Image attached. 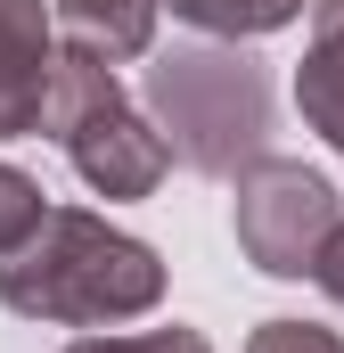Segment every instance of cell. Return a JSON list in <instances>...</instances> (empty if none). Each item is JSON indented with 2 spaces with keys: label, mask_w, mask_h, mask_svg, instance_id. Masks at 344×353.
I'll return each instance as SVG.
<instances>
[{
  "label": "cell",
  "mask_w": 344,
  "mask_h": 353,
  "mask_svg": "<svg viewBox=\"0 0 344 353\" xmlns=\"http://www.w3.org/2000/svg\"><path fill=\"white\" fill-rule=\"evenodd\" d=\"M0 304L50 329H98V321H140L164 304V255L107 214L50 205L41 230L0 263Z\"/></svg>",
  "instance_id": "obj_1"
},
{
  "label": "cell",
  "mask_w": 344,
  "mask_h": 353,
  "mask_svg": "<svg viewBox=\"0 0 344 353\" xmlns=\"http://www.w3.org/2000/svg\"><path fill=\"white\" fill-rule=\"evenodd\" d=\"M148 123L164 132L172 165L205 181H238L270 157V74L262 58L230 50H164L148 66Z\"/></svg>",
  "instance_id": "obj_2"
},
{
  "label": "cell",
  "mask_w": 344,
  "mask_h": 353,
  "mask_svg": "<svg viewBox=\"0 0 344 353\" xmlns=\"http://www.w3.org/2000/svg\"><path fill=\"white\" fill-rule=\"evenodd\" d=\"M41 132L66 148V165H74L98 197H156V181L172 173L164 132L123 99L115 66L90 58V50H58L50 99H41Z\"/></svg>",
  "instance_id": "obj_3"
},
{
  "label": "cell",
  "mask_w": 344,
  "mask_h": 353,
  "mask_svg": "<svg viewBox=\"0 0 344 353\" xmlns=\"http://www.w3.org/2000/svg\"><path fill=\"white\" fill-rule=\"evenodd\" d=\"M230 222H238V255L262 279H312L328 230L344 222V205H336V189H328V173H312L295 157H255L238 173Z\"/></svg>",
  "instance_id": "obj_4"
},
{
  "label": "cell",
  "mask_w": 344,
  "mask_h": 353,
  "mask_svg": "<svg viewBox=\"0 0 344 353\" xmlns=\"http://www.w3.org/2000/svg\"><path fill=\"white\" fill-rule=\"evenodd\" d=\"M50 8L41 0H0V140L41 132V99H50Z\"/></svg>",
  "instance_id": "obj_5"
},
{
  "label": "cell",
  "mask_w": 344,
  "mask_h": 353,
  "mask_svg": "<svg viewBox=\"0 0 344 353\" xmlns=\"http://www.w3.org/2000/svg\"><path fill=\"white\" fill-rule=\"evenodd\" d=\"M295 107L344 157V0H312V50L295 66Z\"/></svg>",
  "instance_id": "obj_6"
},
{
  "label": "cell",
  "mask_w": 344,
  "mask_h": 353,
  "mask_svg": "<svg viewBox=\"0 0 344 353\" xmlns=\"http://www.w3.org/2000/svg\"><path fill=\"white\" fill-rule=\"evenodd\" d=\"M58 17H66V33H74V50L90 58H148V41H156V0H58Z\"/></svg>",
  "instance_id": "obj_7"
},
{
  "label": "cell",
  "mask_w": 344,
  "mask_h": 353,
  "mask_svg": "<svg viewBox=\"0 0 344 353\" xmlns=\"http://www.w3.org/2000/svg\"><path fill=\"white\" fill-rule=\"evenodd\" d=\"M156 8H172L197 33H222V41H255V33H279L303 17V0H156Z\"/></svg>",
  "instance_id": "obj_8"
},
{
  "label": "cell",
  "mask_w": 344,
  "mask_h": 353,
  "mask_svg": "<svg viewBox=\"0 0 344 353\" xmlns=\"http://www.w3.org/2000/svg\"><path fill=\"white\" fill-rule=\"evenodd\" d=\"M41 214H50V205H41V181L17 173V165H0V263L41 230Z\"/></svg>",
  "instance_id": "obj_9"
},
{
  "label": "cell",
  "mask_w": 344,
  "mask_h": 353,
  "mask_svg": "<svg viewBox=\"0 0 344 353\" xmlns=\"http://www.w3.org/2000/svg\"><path fill=\"white\" fill-rule=\"evenodd\" d=\"M246 353H344V337L320 329V321H262L246 337Z\"/></svg>",
  "instance_id": "obj_10"
},
{
  "label": "cell",
  "mask_w": 344,
  "mask_h": 353,
  "mask_svg": "<svg viewBox=\"0 0 344 353\" xmlns=\"http://www.w3.org/2000/svg\"><path fill=\"white\" fill-rule=\"evenodd\" d=\"M66 353H213L197 329H140V337H83V345H66Z\"/></svg>",
  "instance_id": "obj_11"
},
{
  "label": "cell",
  "mask_w": 344,
  "mask_h": 353,
  "mask_svg": "<svg viewBox=\"0 0 344 353\" xmlns=\"http://www.w3.org/2000/svg\"><path fill=\"white\" fill-rule=\"evenodd\" d=\"M312 279H320V296H328V304H344V222L328 230V247H320V263H312Z\"/></svg>",
  "instance_id": "obj_12"
}]
</instances>
